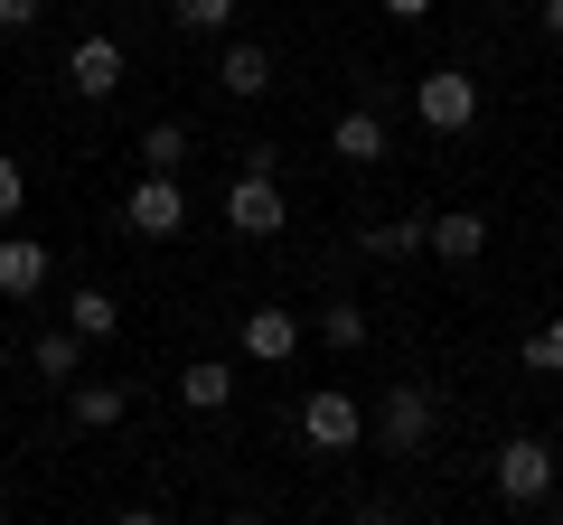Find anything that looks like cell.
Returning a JSON list of instances; mask_svg holds the SVG:
<instances>
[{"label": "cell", "mask_w": 563, "mask_h": 525, "mask_svg": "<svg viewBox=\"0 0 563 525\" xmlns=\"http://www.w3.org/2000/svg\"><path fill=\"white\" fill-rule=\"evenodd\" d=\"M554 442H536V432H517V442H498V460H488V479H498L507 506H544L554 498Z\"/></svg>", "instance_id": "6da1fadb"}, {"label": "cell", "mask_w": 563, "mask_h": 525, "mask_svg": "<svg viewBox=\"0 0 563 525\" xmlns=\"http://www.w3.org/2000/svg\"><path fill=\"white\" fill-rule=\"evenodd\" d=\"M413 113H422V132H470L479 122V76L470 66H432L413 85Z\"/></svg>", "instance_id": "7a4b0ae2"}, {"label": "cell", "mask_w": 563, "mask_h": 525, "mask_svg": "<svg viewBox=\"0 0 563 525\" xmlns=\"http://www.w3.org/2000/svg\"><path fill=\"white\" fill-rule=\"evenodd\" d=\"M122 225H132V235H179L188 225V188H179V169H141L132 179V198H122Z\"/></svg>", "instance_id": "3957f363"}, {"label": "cell", "mask_w": 563, "mask_h": 525, "mask_svg": "<svg viewBox=\"0 0 563 525\" xmlns=\"http://www.w3.org/2000/svg\"><path fill=\"white\" fill-rule=\"evenodd\" d=\"M432 423H442V394H432V384H395L385 413H376V442L395 450V460H413V450L432 442Z\"/></svg>", "instance_id": "277c9868"}, {"label": "cell", "mask_w": 563, "mask_h": 525, "mask_svg": "<svg viewBox=\"0 0 563 525\" xmlns=\"http://www.w3.org/2000/svg\"><path fill=\"white\" fill-rule=\"evenodd\" d=\"M225 225L235 235H282V169H235V188H225Z\"/></svg>", "instance_id": "5b68a950"}, {"label": "cell", "mask_w": 563, "mask_h": 525, "mask_svg": "<svg viewBox=\"0 0 563 525\" xmlns=\"http://www.w3.org/2000/svg\"><path fill=\"white\" fill-rule=\"evenodd\" d=\"M122 76H132V66H122V47L103 38V29L66 47V94H76V103H113V94H122Z\"/></svg>", "instance_id": "8992f818"}, {"label": "cell", "mask_w": 563, "mask_h": 525, "mask_svg": "<svg viewBox=\"0 0 563 525\" xmlns=\"http://www.w3.org/2000/svg\"><path fill=\"white\" fill-rule=\"evenodd\" d=\"M357 432H366V413H357L347 384H320V394L301 404V442L310 450H357Z\"/></svg>", "instance_id": "52a82bcc"}, {"label": "cell", "mask_w": 563, "mask_h": 525, "mask_svg": "<svg viewBox=\"0 0 563 525\" xmlns=\"http://www.w3.org/2000/svg\"><path fill=\"white\" fill-rule=\"evenodd\" d=\"M422 254H432V262H479L488 254V216H479V206H442V216H422Z\"/></svg>", "instance_id": "ba28073f"}, {"label": "cell", "mask_w": 563, "mask_h": 525, "mask_svg": "<svg viewBox=\"0 0 563 525\" xmlns=\"http://www.w3.org/2000/svg\"><path fill=\"white\" fill-rule=\"evenodd\" d=\"M38 291H47V244L0 235V301H38Z\"/></svg>", "instance_id": "9c48e42d"}, {"label": "cell", "mask_w": 563, "mask_h": 525, "mask_svg": "<svg viewBox=\"0 0 563 525\" xmlns=\"http://www.w3.org/2000/svg\"><path fill=\"white\" fill-rule=\"evenodd\" d=\"M301 347V310H244V357L254 366H291Z\"/></svg>", "instance_id": "30bf717a"}, {"label": "cell", "mask_w": 563, "mask_h": 525, "mask_svg": "<svg viewBox=\"0 0 563 525\" xmlns=\"http://www.w3.org/2000/svg\"><path fill=\"white\" fill-rule=\"evenodd\" d=\"M217 85H225V94H235V103L273 94V47H263V38H235V47H225V57H217Z\"/></svg>", "instance_id": "8fae6325"}, {"label": "cell", "mask_w": 563, "mask_h": 525, "mask_svg": "<svg viewBox=\"0 0 563 525\" xmlns=\"http://www.w3.org/2000/svg\"><path fill=\"white\" fill-rule=\"evenodd\" d=\"M329 150L357 160V169H376L385 160V113H366V103H357V113H339V122H329Z\"/></svg>", "instance_id": "7c38bea8"}, {"label": "cell", "mask_w": 563, "mask_h": 525, "mask_svg": "<svg viewBox=\"0 0 563 525\" xmlns=\"http://www.w3.org/2000/svg\"><path fill=\"white\" fill-rule=\"evenodd\" d=\"M85 347H95V338L66 320V328H38V347H29V357H38V376H47V384H76V376H85Z\"/></svg>", "instance_id": "4fadbf2b"}, {"label": "cell", "mask_w": 563, "mask_h": 525, "mask_svg": "<svg viewBox=\"0 0 563 525\" xmlns=\"http://www.w3.org/2000/svg\"><path fill=\"white\" fill-rule=\"evenodd\" d=\"M179 404H188V413H225V404H235V366H225V357H198V366L179 376Z\"/></svg>", "instance_id": "5bb4252c"}, {"label": "cell", "mask_w": 563, "mask_h": 525, "mask_svg": "<svg viewBox=\"0 0 563 525\" xmlns=\"http://www.w3.org/2000/svg\"><path fill=\"white\" fill-rule=\"evenodd\" d=\"M357 244H366L376 262H413V254H422V216H376Z\"/></svg>", "instance_id": "9a60e30c"}, {"label": "cell", "mask_w": 563, "mask_h": 525, "mask_svg": "<svg viewBox=\"0 0 563 525\" xmlns=\"http://www.w3.org/2000/svg\"><path fill=\"white\" fill-rule=\"evenodd\" d=\"M66 413H76L85 432H113L122 413H132V394H122V384H76V394H66Z\"/></svg>", "instance_id": "2e32d148"}, {"label": "cell", "mask_w": 563, "mask_h": 525, "mask_svg": "<svg viewBox=\"0 0 563 525\" xmlns=\"http://www.w3.org/2000/svg\"><path fill=\"white\" fill-rule=\"evenodd\" d=\"M66 320H76L85 338H113V328H122V301H113V291H95V282H85V291H66Z\"/></svg>", "instance_id": "e0dca14e"}, {"label": "cell", "mask_w": 563, "mask_h": 525, "mask_svg": "<svg viewBox=\"0 0 563 525\" xmlns=\"http://www.w3.org/2000/svg\"><path fill=\"white\" fill-rule=\"evenodd\" d=\"M169 29H188V38H217V29H235V0H169Z\"/></svg>", "instance_id": "ac0fdd59"}, {"label": "cell", "mask_w": 563, "mask_h": 525, "mask_svg": "<svg viewBox=\"0 0 563 525\" xmlns=\"http://www.w3.org/2000/svg\"><path fill=\"white\" fill-rule=\"evenodd\" d=\"M141 169H188V122H151L141 132Z\"/></svg>", "instance_id": "d6986e66"}, {"label": "cell", "mask_w": 563, "mask_h": 525, "mask_svg": "<svg viewBox=\"0 0 563 525\" xmlns=\"http://www.w3.org/2000/svg\"><path fill=\"white\" fill-rule=\"evenodd\" d=\"M320 338L339 347V357H357V347H366V310H357V301H329V310H320Z\"/></svg>", "instance_id": "ffe728a7"}, {"label": "cell", "mask_w": 563, "mask_h": 525, "mask_svg": "<svg viewBox=\"0 0 563 525\" xmlns=\"http://www.w3.org/2000/svg\"><path fill=\"white\" fill-rule=\"evenodd\" d=\"M526 366H536V376H563V310L536 328V338H526Z\"/></svg>", "instance_id": "44dd1931"}, {"label": "cell", "mask_w": 563, "mask_h": 525, "mask_svg": "<svg viewBox=\"0 0 563 525\" xmlns=\"http://www.w3.org/2000/svg\"><path fill=\"white\" fill-rule=\"evenodd\" d=\"M20 206H29V169H20V160H10V150H0V225L20 216Z\"/></svg>", "instance_id": "7402d4cb"}, {"label": "cell", "mask_w": 563, "mask_h": 525, "mask_svg": "<svg viewBox=\"0 0 563 525\" xmlns=\"http://www.w3.org/2000/svg\"><path fill=\"white\" fill-rule=\"evenodd\" d=\"M38 10L47 0H0V29H38Z\"/></svg>", "instance_id": "603a6c76"}, {"label": "cell", "mask_w": 563, "mask_h": 525, "mask_svg": "<svg viewBox=\"0 0 563 525\" xmlns=\"http://www.w3.org/2000/svg\"><path fill=\"white\" fill-rule=\"evenodd\" d=\"M536 20H544V38L563 47V0H536Z\"/></svg>", "instance_id": "cb8c5ba5"}, {"label": "cell", "mask_w": 563, "mask_h": 525, "mask_svg": "<svg viewBox=\"0 0 563 525\" xmlns=\"http://www.w3.org/2000/svg\"><path fill=\"white\" fill-rule=\"evenodd\" d=\"M385 20H422V10H432V0H376Z\"/></svg>", "instance_id": "d4e9b609"}, {"label": "cell", "mask_w": 563, "mask_h": 525, "mask_svg": "<svg viewBox=\"0 0 563 525\" xmlns=\"http://www.w3.org/2000/svg\"><path fill=\"white\" fill-rule=\"evenodd\" d=\"M0 376H10V338H0Z\"/></svg>", "instance_id": "484cf974"}]
</instances>
